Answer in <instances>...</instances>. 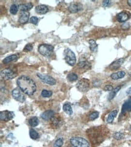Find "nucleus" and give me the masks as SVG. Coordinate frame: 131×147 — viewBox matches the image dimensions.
<instances>
[{"label":"nucleus","instance_id":"36","mask_svg":"<svg viewBox=\"0 0 131 147\" xmlns=\"http://www.w3.org/2000/svg\"><path fill=\"white\" fill-rule=\"evenodd\" d=\"M101 81L99 79H95L92 82V84L95 87H99L101 84Z\"/></svg>","mask_w":131,"mask_h":147},{"label":"nucleus","instance_id":"17","mask_svg":"<svg viewBox=\"0 0 131 147\" xmlns=\"http://www.w3.org/2000/svg\"><path fill=\"white\" fill-rule=\"evenodd\" d=\"M35 10H36V13L38 14L44 15L48 12V8L45 5H39L36 7Z\"/></svg>","mask_w":131,"mask_h":147},{"label":"nucleus","instance_id":"35","mask_svg":"<svg viewBox=\"0 0 131 147\" xmlns=\"http://www.w3.org/2000/svg\"><path fill=\"white\" fill-rule=\"evenodd\" d=\"M33 50V45L31 44H28L25 45L24 48V51L25 52H29Z\"/></svg>","mask_w":131,"mask_h":147},{"label":"nucleus","instance_id":"24","mask_svg":"<svg viewBox=\"0 0 131 147\" xmlns=\"http://www.w3.org/2000/svg\"><path fill=\"white\" fill-rule=\"evenodd\" d=\"M33 7V4L31 2H29L27 4H24L21 5L19 8H20L21 10L24 11V12H28L30 10L31 8Z\"/></svg>","mask_w":131,"mask_h":147},{"label":"nucleus","instance_id":"33","mask_svg":"<svg viewBox=\"0 0 131 147\" xmlns=\"http://www.w3.org/2000/svg\"><path fill=\"white\" fill-rule=\"evenodd\" d=\"M63 144V140L62 138H59L58 139L56 140L54 144V147H61Z\"/></svg>","mask_w":131,"mask_h":147},{"label":"nucleus","instance_id":"11","mask_svg":"<svg viewBox=\"0 0 131 147\" xmlns=\"http://www.w3.org/2000/svg\"><path fill=\"white\" fill-rule=\"evenodd\" d=\"M13 116H14L13 112L7 111V110L1 111V113H0V118H1V121H4L6 122L12 119Z\"/></svg>","mask_w":131,"mask_h":147},{"label":"nucleus","instance_id":"32","mask_svg":"<svg viewBox=\"0 0 131 147\" xmlns=\"http://www.w3.org/2000/svg\"><path fill=\"white\" fill-rule=\"evenodd\" d=\"M99 116V113L98 111H94V112L91 113L89 116V119L90 121H94L95 119L97 118Z\"/></svg>","mask_w":131,"mask_h":147},{"label":"nucleus","instance_id":"34","mask_svg":"<svg viewBox=\"0 0 131 147\" xmlns=\"http://www.w3.org/2000/svg\"><path fill=\"white\" fill-rule=\"evenodd\" d=\"M124 134L122 133H120V132H117V133H116L114 134V138L116 139V140H120V139H122L123 138H124Z\"/></svg>","mask_w":131,"mask_h":147},{"label":"nucleus","instance_id":"26","mask_svg":"<svg viewBox=\"0 0 131 147\" xmlns=\"http://www.w3.org/2000/svg\"><path fill=\"white\" fill-rule=\"evenodd\" d=\"M63 110L66 113H67L69 115H71L73 113L71 106V105L69 104L68 103L65 104L63 106Z\"/></svg>","mask_w":131,"mask_h":147},{"label":"nucleus","instance_id":"42","mask_svg":"<svg viewBox=\"0 0 131 147\" xmlns=\"http://www.w3.org/2000/svg\"><path fill=\"white\" fill-rule=\"evenodd\" d=\"M128 4L129 6L131 7V0H128Z\"/></svg>","mask_w":131,"mask_h":147},{"label":"nucleus","instance_id":"20","mask_svg":"<svg viewBox=\"0 0 131 147\" xmlns=\"http://www.w3.org/2000/svg\"><path fill=\"white\" fill-rule=\"evenodd\" d=\"M17 59H18V56L16 54H13L10 55V56L4 59L2 62H3V63H10L11 62H13V61H16Z\"/></svg>","mask_w":131,"mask_h":147},{"label":"nucleus","instance_id":"14","mask_svg":"<svg viewBox=\"0 0 131 147\" xmlns=\"http://www.w3.org/2000/svg\"><path fill=\"white\" fill-rule=\"evenodd\" d=\"M131 111V98L127 100V101L123 104V106H122L121 117H122L123 115H124L126 112Z\"/></svg>","mask_w":131,"mask_h":147},{"label":"nucleus","instance_id":"10","mask_svg":"<svg viewBox=\"0 0 131 147\" xmlns=\"http://www.w3.org/2000/svg\"><path fill=\"white\" fill-rule=\"evenodd\" d=\"M83 9V6L79 2H73L68 7V10L72 13H77Z\"/></svg>","mask_w":131,"mask_h":147},{"label":"nucleus","instance_id":"38","mask_svg":"<svg viewBox=\"0 0 131 147\" xmlns=\"http://www.w3.org/2000/svg\"><path fill=\"white\" fill-rule=\"evenodd\" d=\"M30 22L32 23V24H35V25H36L38 22V18L36 16H32L31 17V18L30 19Z\"/></svg>","mask_w":131,"mask_h":147},{"label":"nucleus","instance_id":"39","mask_svg":"<svg viewBox=\"0 0 131 147\" xmlns=\"http://www.w3.org/2000/svg\"><path fill=\"white\" fill-rule=\"evenodd\" d=\"M129 28H130V25L127 22L124 23V24L122 25V29L124 30H128V29H129Z\"/></svg>","mask_w":131,"mask_h":147},{"label":"nucleus","instance_id":"22","mask_svg":"<svg viewBox=\"0 0 131 147\" xmlns=\"http://www.w3.org/2000/svg\"><path fill=\"white\" fill-rule=\"evenodd\" d=\"M117 113H118V111L117 110H114V111H111L108 115V117L107 118V122L108 123H112L113 122L114 119L117 116Z\"/></svg>","mask_w":131,"mask_h":147},{"label":"nucleus","instance_id":"8","mask_svg":"<svg viewBox=\"0 0 131 147\" xmlns=\"http://www.w3.org/2000/svg\"><path fill=\"white\" fill-rule=\"evenodd\" d=\"M37 76L45 83L49 84V85L53 86L56 84V81L54 78L51 77V76L48 75L41 74L38 73Z\"/></svg>","mask_w":131,"mask_h":147},{"label":"nucleus","instance_id":"23","mask_svg":"<svg viewBox=\"0 0 131 147\" xmlns=\"http://www.w3.org/2000/svg\"><path fill=\"white\" fill-rule=\"evenodd\" d=\"M89 48L90 50L92 52H95L97 50L98 45L97 44L96 42L93 39H91L89 40Z\"/></svg>","mask_w":131,"mask_h":147},{"label":"nucleus","instance_id":"28","mask_svg":"<svg viewBox=\"0 0 131 147\" xmlns=\"http://www.w3.org/2000/svg\"><path fill=\"white\" fill-rule=\"evenodd\" d=\"M78 78V76L75 73H69V74L67 75V79L69 81H74L77 80Z\"/></svg>","mask_w":131,"mask_h":147},{"label":"nucleus","instance_id":"29","mask_svg":"<svg viewBox=\"0 0 131 147\" xmlns=\"http://www.w3.org/2000/svg\"><path fill=\"white\" fill-rule=\"evenodd\" d=\"M30 136L31 139H38L39 136V134L36 130H35L34 129H31L30 131Z\"/></svg>","mask_w":131,"mask_h":147},{"label":"nucleus","instance_id":"31","mask_svg":"<svg viewBox=\"0 0 131 147\" xmlns=\"http://www.w3.org/2000/svg\"><path fill=\"white\" fill-rule=\"evenodd\" d=\"M52 94H53L52 91H51V90H45V89L42 90V92H41V95H42V96L45 98L50 97V96L52 95Z\"/></svg>","mask_w":131,"mask_h":147},{"label":"nucleus","instance_id":"43","mask_svg":"<svg viewBox=\"0 0 131 147\" xmlns=\"http://www.w3.org/2000/svg\"></svg>","mask_w":131,"mask_h":147},{"label":"nucleus","instance_id":"30","mask_svg":"<svg viewBox=\"0 0 131 147\" xmlns=\"http://www.w3.org/2000/svg\"><path fill=\"white\" fill-rule=\"evenodd\" d=\"M18 5L14 4H12V6H11L10 8V12L12 14L16 15L17 13V12H18Z\"/></svg>","mask_w":131,"mask_h":147},{"label":"nucleus","instance_id":"2","mask_svg":"<svg viewBox=\"0 0 131 147\" xmlns=\"http://www.w3.org/2000/svg\"><path fill=\"white\" fill-rule=\"evenodd\" d=\"M106 127H92L88 130V135L89 140L92 144H99L102 142L105 139V136L108 133Z\"/></svg>","mask_w":131,"mask_h":147},{"label":"nucleus","instance_id":"13","mask_svg":"<svg viewBox=\"0 0 131 147\" xmlns=\"http://www.w3.org/2000/svg\"><path fill=\"white\" fill-rule=\"evenodd\" d=\"M129 18V14L127 12H122L117 15V19L119 22H124Z\"/></svg>","mask_w":131,"mask_h":147},{"label":"nucleus","instance_id":"16","mask_svg":"<svg viewBox=\"0 0 131 147\" xmlns=\"http://www.w3.org/2000/svg\"><path fill=\"white\" fill-rule=\"evenodd\" d=\"M54 116V112L53 110H46L41 115V118L45 121H49Z\"/></svg>","mask_w":131,"mask_h":147},{"label":"nucleus","instance_id":"6","mask_svg":"<svg viewBox=\"0 0 131 147\" xmlns=\"http://www.w3.org/2000/svg\"><path fill=\"white\" fill-rule=\"evenodd\" d=\"M1 77L6 80L13 79L17 76V73L10 68L3 69L1 73Z\"/></svg>","mask_w":131,"mask_h":147},{"label":"nucleus","instance_id":"21","mask_svg":"<svg viewBox=\"0 0 131 147\" xmlns=\"http://www.w3.org/2000/svg\"><path fill=\"white\" fill-rule=\"evenodd\" d=\"M120 89H121V86H117L111 92V93H110L109 95L108 98L109 101H111V100H112V99H114V98L116 96L117 93L120 90Z\"/></svg>","mask_w":131,"mask_h":147},{"label":"nucleus","instance_id":"40","mask_svg":"<svg viewBox=\"0 0 131 147\" xmlns=\"http://www.w3.org/2000/svg\"><path fill=\"white\" fill-rule=\"evenodd\" d=\"M113 89V87L111 85H106L104 88V90H105V91H112Z\"/></svg>","mask_w":131,"mask_h":147},{"label":"nucleus","instance_id":"7","mask_svg":"<svg viewBox=\"0 0 131 147\" xmlns=\"http://www.w3.org/2000/svg\"><path fill=\"white\" fill-rule=\"evenodd\" d=\"M12 96L16 101L20 103H24L25 100V96L24 94L22 92V90L19 88H15L12 92Z\"/></svg>","mask_w":131,"mask_h":147},{"label":"nucleus","instance_id":"9","mask_svg":"<svg viewBox=\"0 0 131 147\" xmlns=\"http://www.w3.org/2000/svg\"><path fill=\"white\" fill-rule=\"evenodd\" d=\"M89 87V81L86 78H83L78 81L76 84V88L81 92H85L88 90Z\"/></svg>","mask_w":131,"mask_h":147},{"label":"nucleus","instance_id":"27","mask_svg":"<svg viewBox=\"0 0 131 147\" xmlns=\"http://www.w3.org/2000/svg\"><path fill=\"white\" fill-rule=\"evenodd\" d=\"M61 118H58V117H56V116H54L51 119V121L52 122L53 124L55 126V127H58V126H60L61 125Z\"/></svg>","mask_w":131,"mask_h":147},{"label":"nucleus","instance_id":"37","mask_svg":"<svg viewBox=\"0 0 131 147\" xmlns=\"http://www.w3.org/2000/svg\"><path fill=\"white\" fill-rule=\"evenodd\" d=\"M103 6L104 7H109L111 4H112V1H109V0H105V1H103Z\"/></svg>","mask_w":131,"mask_h":147},{"label":"nucleus","instance_id":"25","mask_svg":"<svg viewBox=\"0 0 131 147\" xmlns=\"http://www.w3.org/2000/svg\"><path fill=\"white\" fill-rule=\"evenodd\" d=\"M39 122V121L38 118L37 117H36V116L31 117V118H30V119L29 120V124L32 127H36L37 125H38Z\"/></svg>","mask_w":131,"mask_h":147},{"label":"nucleus","instance_id":"1","mask_svg":"<svg viewBox=\"0 0 131 147\" xmlns=\"http://www.w3.org/2000/svg\"><path fill=\"white\" fill-rule=\"evenodd\" d=\"M17 84L19 89L28 95H31L36 92V85L33 80L27 76L23 75L17 80Z\"/></svg>","mask_w":131,"mask_h":147},{"label":"nucleus","instance_id":"12","mask_svg":"<svg viewBox=\"0 0 131 147\" xmlns=\"http://www.w3.org/2000/svg\"><path fill=\"white\" fill-rule=\"evenodd\" d=\"M29 16H30V13L28 12H24L21 11L19 15V22L21 24H25L28 22L29 19Z\"/></svg>","mask_w":131,"mask_h":147},{"label":"nucleus","instance_id":"41","mask_svg":"<svg viewBox=\"0 0 131 147\" xmlns=\"http://www.w3.org/2000/svg\"><path fill=\"white\" fill-rule=\"evenodd\" d=\"M126 94H128L129 96H131V88H129V89H128V90H126Z\"/></svg>","mask_w":131,"mask_h":147},{"label":"nucleus","instance_id":"19","mask_svg":"<svg viewBox=\"0 0 131 147\" xmlns=\"http://www.w3.org/2000/svg\"><path fill=\"white\" fill-rule=\"evenodd\" d=\"M77 66L80 69H88L91 68V63L87 61H82L77 64Z\"/></svg>","mask_w":131,"mask_h":147},{"label":"nucleus","instance_id":"3","mask_svg":"<svg viewBox=\"0 0 131 147\" xmlns=\"http://www.w3.org/2000/svg\"><path fill=\"white\" fill-rule=\"evenodd\" d=\"M64 56L65 60L69 65L72 66L75 65L76 63V57L75 54L71 49L67 48L65 50Z\"/></svg>","mask_w":131,"mask_h":147},{"label":"nucleus","instance_id":"18","mask_svg":"<svg viewBox=\"0 0 131 147\" xmlns=\"http://www.w3.org/2000/svg\"><path fill=\"white\" fill-rule=\"evenodd\" d=\"M126 73L124 71H119L117 73L112 74L111 75V77L112 79L117 80L120 79V78H122L125 76Z\"/></svg>","mask_w":131,"mask_h":147},{"label":"nucleus","instance_id":"5","mask_svg":"<svg viewBox=\"0 0 131 147\" xmlns=\"http://www.w3.org/2000/svg\"><path fill=\"white\" fill-rule=\"evenodd\" d=\"M70 142L75 147H89V142L81 137H73L71 138Z\"/></svg>","mask_w":131,"mask_h":147},{"label":"nucleus","instance_id":"15","mask_svg":"<svg viewBox=\"0 0 131 147\" xmlns=\"http://www.w3.org/2000/svg\"><path fill=\"white\" fill-rule=\"evenodd\" d=\"M124 60V59L123 58L119 59L117 60L116 61L114 62L112 64H111V65L109 66V68L111 69H112V70H115V69H118L123 63Z\"/></svg>","mask_w":131,"mask_h":147},{"label":"nucleus","instance_id":"4","mask_svg":"<svg viewBox=\"0 0 131 147\" xmlns=\"http://www.w3.org/2000/svg\"><path fill=\"white\" fill-rule=\"evenodd\" d=\"M53 46L48 44H42L39 46L38 51L39 53L45 57H50L53 53Z\"/></svg>","mask_w":131,"mask_h":147}]
</instances>
